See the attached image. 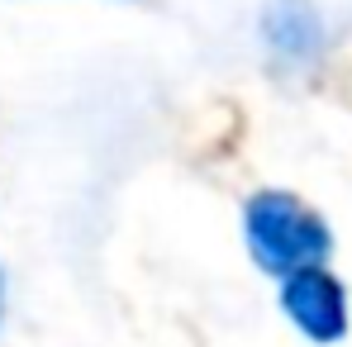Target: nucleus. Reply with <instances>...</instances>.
I'll return each instance as SVG.
<instances>
[{
  "instance_id": "nucleus-1",
  "label": "nucleus",
  "mask_w": 352,
  "mask_h": 347,
  "mask_svg": "<svg viewBox=\"0 0 352 347\" xmlns=\"http://www.w3.org/2000/svg\"><path fill=\"white\" fill-rule=\"evenodd\" d=\"M238 224H243V247H248L252 267L267 281H281L300 267L333 262V252H338L333 224L300 190H286V186L252 190L238 210Z\"/></svg>"
},
{
  "instance_id": "nucleus-4",
  "label": "nucleus",
  "mask_w": 352,
  "mask_h": 347,
  "mask_svg": "<svg viewBox=\"0 0 352 347\" xmlns=\"http://www.w3.org/2000/svg\"><path fill=\"white\" fill-rule=\"evenodd\" d=\"M0 324H5V267H0Z\"/></svg>"
},
{
  "instance_id": "nucleus-2",
  "label": "nucleus",
  "mask_w": 352,
  "mask_h": 347,
  "mask_svg": "<svg viewBox=\"0 0 352 347\" xmlns=\"http://www.w3.org/2000/svg\"><path fill=\"white\" fill-rule=\"evenodd\" d=\"M257 48L276 76L309 81L333 53V24L314 0H262L257 10Z\"/></svg>"
},
{
  "instance_id": "nucleus-3",
  "label": "nucleus",
  "mask_w": 352,
  "mask_h": 347,
  "mask_svg": "<svg viewBox=\"0 0 352 347\" xmlns=\"http://www.w3.org/2000/svg\"><path fill=\"white\" fill-rule=\"evenodd\" d=\"M276 300L281 314L305 343L314 347H338L352 333V295L343 276L333 271V262L319 267H300L291 276L276 281Z\"/></svg>"
}]
</instances>
